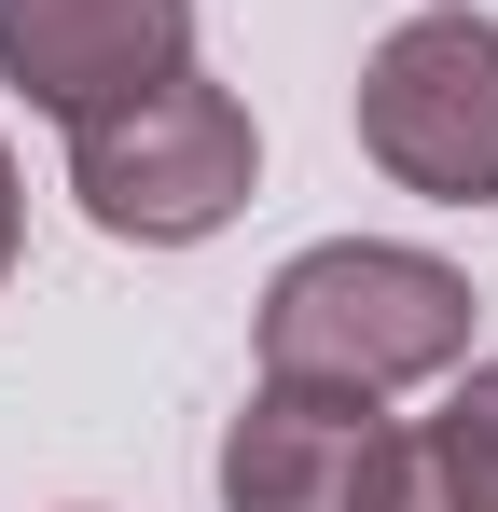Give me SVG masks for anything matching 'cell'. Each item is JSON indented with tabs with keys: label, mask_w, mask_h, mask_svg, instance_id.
Returning <instances> with one entry per match:
<instances>
[{
	"label": "cell",
	"mask_w": 498,
	"mask_h": 512,
	"mask_svg": "<svg viewBox=\"0 0 498 512\" xmlns=\"http://www.w3.org/2000/svg\"><path fill=\"white\" fill-rule=\"evenodd\" d=\"M249 360L277 388H346V402L443 388L471 360V277L443 250H402V236H319L263 277Z\"/></svg>",
	"instance_id": "obj_1"
},
{
	"label": "cell",
	"mask_w": 498,
	"mask_h": 512,
	"mask_svg": "<svg viewBox=\"0 0 498 512\" xmlns=\"http://www.w3.org/2000/svg\"><path fill=\"white\" fill-rule=\"evenodd\" d=\"M249 180H263V125L208 70H166V84H139V97H111V111L70 125V194H83V222L125 236V250L222 236L249 208Z\"/></svg>",
	"instance_id": "obj_2"
},
{
	"label": "cell",
	"mask_w": 498,
	"mask_h": 512,
	"mask_svg": "<svg viewBox=\"0 0 498 512\" xmlns=\"http://www.w3.org/2000/svg\"><path fill=\"white\" fill-rule=\"evenodd\" d=\"M360 153L429 194V208H485L498 194V14L485 0H429L360 56Z\"/></svg>",
	"instance_id": "obj_3"
},
{
	"label": "cell",
	"mask_w": 498,
	"mask_h": 512,
	"mask_svg": "<svg viewBox=\"0 0 498 512\" xmlns=\"http://www.w3.org/2000/svg\"><path fill=\"white\" fill-rule=\"evenodd\" d=\"M415 429L346 388H249L222 429V512H402Z\"/></svg>",
	"instance_id": "obj_4"
},
{
	"label": "cell",
	"mask_w": 498,
	"mask_h": 512,
	"mask_svg": "<svg viewBox=\"0 0 498 512\" xmlns=\"http://www.w3.org/2000/svg\"><path fill=\"white\" fill-rule=\"evenodd\" d=\"M194 70V0H0V84L28 111H111V97Z\"/></svg>",
	"instance_id": "obj_5"
},
{
	"label": "cell",
	"mask_w": 498,
	"mask_h": 512,
	"mask_svg": "<svg viewBox=\"0 0 498 512\" xmlns=\"http://www.w3.org/2000/svg\"><path fill=\"white\" fill-rule=\"evenodd\" d=\"M402 512H498V360H457L443 374V416H415Z\"/></svg>",
	"instance_id": "obj_6"
},
{
	"label": "cell",
	"mask_w": 498,
	"mask_h": 512,
	"mask_svg": "<svg viewBox=\"0 0 498 512\" xmlns=\"http://www.w3.org/2000/svg\"><path fill=\"white\" fill-rule=\"evenodd\" d=\"M14 250H28V180H14V139H0V277H14Z\"/></svg>",
	"instance_id": "obj_7"
}]
</instances>
